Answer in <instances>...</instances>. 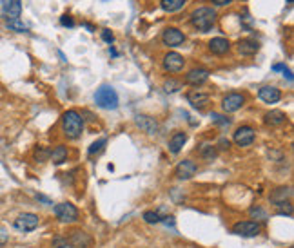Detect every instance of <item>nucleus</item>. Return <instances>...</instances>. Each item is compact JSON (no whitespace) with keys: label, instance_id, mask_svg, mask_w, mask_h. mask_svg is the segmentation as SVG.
Masks as SVG:
<instances>
[{"label":"nucleus","instance_id":"f257e3e1","mask_svg":"<svg viewBox=\"0 0 294 248\" xmlns=\"http://www.w3.org/2000/svg\"><path fill=\"white\" fill-rule=\"evenodd\" d=\"M62 130L69 140H78L84 132V118L82 114L75 109L64 112L62 116Z\"/></svg>","mask_w":294,"mask_h":248},{"label":"nucleus","instance_id":"f03ea898","mask_svg":"<svg viewBox=\"0 0 294 248\" xmlns=\"http://www.w3.org/2000/svg\"><path fill=\"white\" fill-rule=\"evenodd\" d=\"M214 22H216V11H214L213 7H207V6L198 7V9H194L191 15V24L198 31H202V33L213 29Z\"/></svg>","mask_w":294,"mask_h":248},{"label":"nucleus","instance_id":"7ed1b4c3","mask_svg":"<svg viewBox=\"0 0 294 248\" xmlns=\"http://www.w3.org/2000/svg\"><path fill=\"white\" fill-rule=\"evenodd\" d=\"M95 101L100 109H107V111H114L118 107V95L111 85H102L100 89H96L95 93Z\"/></svg>","mask_w":294,"mask_h":248},{"label":"nucleus","instance_id":"20e7f679","mask_svg":"<svg viewBox=\"0 0 294 248\" xmlns=\"http://www.w3.org/2000/svg\"><path fill=\"white\" fill-rule=\"evenodd\" d=\"M53 210H54V216H56V219H58V221H62V223H75V221L78 219L77 207H75L73 203H69V201L54 205Z\"/></svg>","mask_w":294,"mask_h":248},{"label":"nucleus","instance_id":"39448f33","mask_svg":"<svg viewBox=\"0 0 294 248\" xmlns=\"http://www.w3.org/2000/svg\"><path fill=\"white\" fill-rule=\"evenodd\" d=\"M66 241L71 248H91L93 247V237H91L85 230H80V228H75V230L69 232L66 237Z\"/></svg>","mask_w":294,"mask_h":248},{"label":"nucleus","instance_id":"423d86ee","mask_svg":"<svg viewBox=\"0 0 294 248\" xmlns=\"http://www.w3.org/2000/svg\"><path fill=\"white\" fill-rule=\"evenodd\" d=\"M38 223H40V218L36 216V214L33 212H24L20 214V216H17V219H15V228L20 232H33L38 226Z\"/></svg>","mask_w":294,"mask_h":248},{"label":"nucleus","instance_id":"0eeeda50","mask_svg":"<svg viewBox=\"0 0 294 248\" xmlns=\"http://www.w3.org/2000/svg\"><path fill=\"white\" fill-rule=\"evenodd\" d=\"M260 224L256 221H238L233 226V234L240 237H254L260 234Z\"/></svg>","mask_w":294,"mask_h":248},{"label":"nucleus","instance_id":"6e6552de","mask_svg":"<svg viewBox=\"0 0 294 248\" xmlns=\"http://www.w3.org/2000/svg\"><path fill=\"white\" fill-rule=\"evenodd\" d=\"M254 138H256V132H254V129H252V127H249V125H243V127H240V129H236L233 140H234V143H236L238 147H249V145H252Z\"/></svg>","mask_w":294,"mask_h":248},{"label":"nucleus","instance_id":"1a4fd4ad","mask_svg":"<svg viewBox=\"0 0 294 248\" xmlns=\"http://www.w3.org/2000/svg\"><path fill=\"white\" fill-rule=\"evenodd\" d=\"M184 65H186V60H184V56H182L180 53L171 51V53H167L163 56V69H165V71L178 73L184 69Z\"/></svg>","mask_w":294,"mask_h":248},{"label":"nucleus","instance_id":"9d476101","mask_svg":"<svg viewBox=\"0 0 294 248\" xmlns=\"http://www.w3.org/2000/svg\"><path fill=\"white\" fill-rule=\"evenodd\" d=\"M196 172H198V167H196L194 161L184 160L176 165V169H174V176L178 177V179H184V181H186V179H191Z\"/></svg>","mask_w":294,"mask_h":248},{"label":"nucleus","instance_id":"9b49d317","mask_svg":"<svg viewBox=\"0 0 294 248\" xmlns=\"http://www.w3.org/2000/svg\"><path fill=\"white\" fill-rule=\"evenodd\" d=\"M243 103H245V96L240 95V93H231V95L223 98L222 107L225 112H236L243 107Z\"/></svg>","mask_w":294,"mask_h":248},{"label":"nucleus","instance_id":"f8f14e48","mask_svg":"<svg viewBox=\"0 0 294 248\" xmlns=\"http://www.w3.org/2000/svg\"><path fill=\"white\" fill-rule=\"evenodd\" d=\"M184 40H186L184 33L180 29H176V27H167L162 35V42L169 48H178V46L184 44Z\"/></svg>","mask_w":294,"mask_h":248},{"label":"nucleus","instance_id":"ddd939ff","mask_svg":"<svg viewBox=\"0 0 294 248\" xmlns=\"http://www.w3.org/2000/svg\"><path fill=\"white\" fill-rule=\"evenodd\" d=\"M20 13H22V2L20 0H2V15L6 17V20L18 18Z\"/></svg>","mask_w":294,"mask_h":248},{"label":"nucleus","instance_id":"4468645a","mask_svg":"<svg viewBox=\"0 0 294 248\" xmlns=\"http://www.w3.org/2000/svg\"><path fill=\"white\" fill-rule=\"evenodd\" d=\"M211 100V95L205 93V91H200V89H194L191 93H187V101L191 103L194 109H204Z\"/></svg>","mask_w":294,"mask_h":248},{"label":"nucleus","instance_id":"2eb2a0df","mask_svg":"<svg viewBox=\"0 0 294 248\" xmlns=\"http://www.w3.org/2000/svg\"><path fill=\"white\" fill-rule=\"evenodd\" d=\"M209 80V71L207 69H191V71L186 74V83L189 85H194V87H198V85H204L205 82Z\"/></svg>","mask_w":294,"mask_h":248},{"label":"nucleus","instance_id":"dca6fc26","mask_svg":"<svg viewBox=\"0 0 294 248\" xmlns=\"http://www.w3.org/2000/svg\"><path fill=\"white\" fill-rule=\"evenodd\" d=\"M134 124L138 125L140 129L147 132V134H158V124H156L155 118H151V116H145V114H138L136 118H134Z\"/></svg>","mask_w":294,"mask_h":248},{"label":"nucleus","instance_id":"f3484780","mask_svg":"<svg viewBox=\"0 0 294 248\" xmlns=\"http://www.w3.org/2000/svg\"><path fill=\"white\" fill-rule=\"evenodd\" d=\"M258 96L265 103H276V101L282 100V91L276 87H270V85H265L258 91Z\"/></svg>","mask_w":294,"mask_h":248},{"label":"nucleus","instance_id":"a211bd4d","mask_svg":"<svg viewBox=\"0 0 294 248\" xmlns=\"http://www.w3.org/2000/svg\"><path fill=\"white\" fill-rule=\"evenodd\" d=\"M260 51V42L254 40V38H243V40L238 42V53L241 56H252Z\"/></svg>","mask_w":294,"mask_h":248},{"label":"nucleus","instance_id":"6ab92c4d","mask_svg":"<svg viewBox=\"0 0 294 248\" xmlns=\"http://www.w3.org/2000/svg\"><path fill=\"white\" fill-rule=\"evenodd\" d=\"M293 198V189L291 187H278L276 190H272V194H270V203L278 207V205H282V203H289V199Z\"/></svg>","mask_w":294,"mask_h":248},{"label":"nucleus","instance_id":"aec40b11","mask_svg":"<svg viewBox=\"0 0 294 248\" xmlns=\"http://www.w3.org/2000/svg\"><path fill=\"white\" fill-rule=\"evenodd\" d=\"M231 49V44H229L227 38H223V36H218V38H213L209 42V51L213 54H218V56H222L225 54Z\"/></svg>","mask_w":294,"mask_h":248},{"label":"nucleus","instance_id":"412c9836","mask_svg":"<svg viewBox=\"0 0 294 248\" xmlns=\"http://www.w3.org/2000/svg\"><path fill=\"white\" fill-rule=\"evenodd\" d=\"M187 143V134L186 132H182V130H178V132H174L173 136H171V140H169V152L171 154H178L184 149V145Z\"/></svg>","mask_w":294,"mask_h":248},{"label":"nucleus","instance_id":"4be33fe9","mask_svg":"<svg viewBox=\"0 0 294 248\" xmlns=\"http://www.w3.org/2000/svg\"><path fill=\"white\" fill-rule=\"evenodd\" d=\"M49 158L53 160L54 165H62V163L67 160V147L66 145H56V147L51 150Z\"/></svg>","mask_w":294,"mask_h":248},{"label":"nucleus","instance_id":"5701e85b","mask_svg":"<svg viewBox=\"0 0 294 248\" xmlns=\"http://www.w3.org/2000/svg\"><path fill=\"white\" fill-rule=\"evenodd\" d=\"M285 120H287V116L282 111H270L265 114V122L269 125H282L285 124Z\"/></svg>","mask_w":294,"mask_h":248},{"label":"nucleus","instance_id":"b1692460","mask_svg":"<svg viewBox=\"0 0 294 248\" xmlns=\"http://www.w3.org/2000/svg\"><path fill=\"white\" fill-rule=\"evenodd\" d=\"M184 4H186V0H160V6H162V9H163V11H167V13L178 11V9H182V7H184Z\"/></svg>","mask_w":294,"mask_h":248},{"label":"nucleus","instance_id":"393cba45","mask_svg":"<svg viewBox=\"0 0 294 248\" xmlns=\"http://www.w3.org/2000/svg\"><path fill=\"white\" fill-rule=\"evenodd\" d=\"M6 25L11 31H17V33H27V25L20 20V18H13V20H6Z\"/></svg>","mask_w":294,"mask_h":248},{"label":"nucleus","instance_id":"a878e982","mask_svg":"<svg viewBox=\"0 0 294 248\" xmlns=\"http://www.w3.org/2000/svg\"><path fill=\"white\" fill-rule=\"evenodd\" d=\"M106 143H107V140H106V138H100L98 142L91 143V147L87 149V154H89V156H95V154L102 152L104 147H106Z\"/></svg>","mask_w":294,"mask_h":248},{"label":"nucleus","instance_id":"bb28decb","mask_svg":"<svg viewBox=\"0 0 294 248\" xmlns=\"http://www.w3.org/2000/svg\"><path fill=\"white\" fill-rule=\"evenodd\" d=\"M200 154H202V158L205 160H214L216 158V147H213V145H204V147L200 149Z\"/></svg>","mask_w":294,"mask_h":248},{"label":"nucleus","instance_id":"cd10ccee","mask_svg":"<svg viewBox=\"0 0 294 248\" xmlns=\"http://www.w3.org/2000/svg\"><path fill=\"white\" fill-rule=\"evenodd\" d=\"M49 154H51V150H48L46 147H36L35 149V160L40 161V163H44V161L49 158Z\"/></svg>","mask_w":294,"mask_h":248},{"label":"nucleus","instance_id":"c85d7f7f","mask_svg":"<svg viewBox=\"0 0 294 248\" xmlns=\"http://www.w3.org/2000/svg\"><path fill=\"white\" fill-rule=\"evenodd\" d=\"M163 89H165V93H176L178 89H182V82H178V80H167V82L163 83Z\"/></svg>","mask_w":294,"mask_h":248},{"label":"nucleus","instance_id":"c756f323","mask_svg":"<svg viewBox=\"0 0 294 248\" xmlns=\"http://www.w3.org/2000/svg\"><path fill=\"white\" fill-rule=\"evenodd\" d=\"M249 214H251L254 219H260V221H267V212H265L262 207H252L251 210H249Z\"/></svg>","mask_w":294,"mask_h":248},{"label":"nucleus","instance_id":"7c9ffc66","mask_svg":"<svg viewBox=\"0 0 294 248\" xmlns=\"http://www.w3.org/2000/svg\"><path fill=\"white\" fill-rule=\"evenodd\" d=\"M144 219H145V223H149V224H156L162 221V218L158 216V212H153V210L144 212Z\"/></svg>","mask_w":294,"mask_h":248},{"label":"nucleus","instance_id":"2f4dec72","mask_svg":"<svg viewBox=\"0 0 294 248\" xmlns=\"http://www.w3.org/2000/svg\"><path fill=\"white\" fill-rule=\"evenodd\" d=\"M211 120L214 122V124H218V125H229L231 124V120H227L225 116H222V114H218V112H211Z\"/></svg>","mask_w":294,"mask_h":248},{"label":"nucleus","instance_id":"473e14b6","mask_svg":"<svg viewBox=\"0 0 294 248\" xmlns=\"http://www.w3.org/2000/svg\"><path fill=\"white\" fill-rule=\"evenodd\" d=\"M272 69H274V71H283V74L287 76L289 82H293V73L289 71V67H287L285 64H276V65H272Z\"/></svg>","mask_w":294,"mask_h":248},{"label":"nucleus","instance_id":"72a5a7b5","mask_svg":"<svg viewBox=\"0 0 294 248\" xmlns=\"http://www.w3.org/2000/svg\"><path fill=\"white\" fill-rule=\"evenodd\" d=\"M51 247L53 248H67L69 245H67L66 241V237H62V236H56L53 239V243H51Z\"/></svg>","mask_w":294,"mask_h":248},{"label":"nucleus","instance_id":"f704fd0d","mask_svg":"<svg viewBox=\"0 0 294 248\" xmlns=\"http://www.w3.org/2000/svg\"><path fill=\"white\" fill-rule=\"evenodd\" d=\"M60 24L64 25V27H75V20H73L71 15H62Z\"/></svg>","mask_w":294,"mask_h":248},{"label":"nucleus","instance_id":"c9c22d12","mask_svg":"<svg viewBox=\"0 0 294 248\" xmlns=\"http://www.w3.org/2000/svg\"><path fill=\"white\" fill-rule=\"evenodd\" d=\"M7 239H9V234H7L6 228H4L2 224H0V248H2V247H4V245H6Z\"/></svg>","mask_w":294,"mask_h":248},{"label":"nucleus","instance_id":"e433bc0d","mask_svg":"<svg viewBox=\"0 0 294 248\" xmlns=\"http://www.w3.org/2000/svg\"><path fill=\"white\" fill-rule=\"evenodd\" d=\"M102 40H104V42H107L109 46H111V44L114 42V35H113V33H111L109 29H104V31H102Z\"/></svg>","mask_w":294,"mask_h":248},{"label":"nucleus","instance_id":"4c0bfd02","mask_svg":"<svg viewBox=\"0 0 294 248\" xmlns=\"http://www.w3.org/2000/svg\"><path fill=\"white\" fill-rule=\"evenodd\" d=\"M233 0H213V4L214 6H229Z\"/></svg>","mask_w":294,"mask_h":248},{"label":"nucleus","instance_id":"58836bf2","mask_svg":"<svg viewBox=\"0 0 294 248\" xmlns=\"http://www.w3.org/2000/svg\"><path fill=\"white\" fill-rule=\"evenodd\" d=\"M220 149H229V140H220Z\"/></svg>","mask_w":294,"mask_h":248},{"label":"nucleus","instance_id":"ea45409f","mask_svg":"<svg viewBox=\"0 0 294 248\" xmlns=\"http://www.w3.org/2000/svg\"><path fill=\"white\" fill-rule=\"evenodd\" d=\"M109 54H113V56H116V54H118V53H116V49L109 48Z\"/></svg>","mask_w":294,"mask_h":248},{"label":"nucleus","instance_id":"a19ab883","mask_svg":"<svg viewBox=\"0 0 294 248\" xmlns=\"http://www.w3.org/2000/svg\"><path fill=\"white\" fill-rule=\"evenodd\" d=\"M287 2H289V4H293V0H287Z\"/></svg>","mask_w":294,"mask_h":248}]
</instances>
